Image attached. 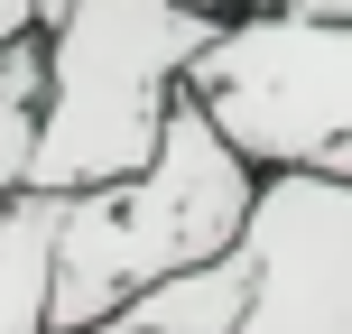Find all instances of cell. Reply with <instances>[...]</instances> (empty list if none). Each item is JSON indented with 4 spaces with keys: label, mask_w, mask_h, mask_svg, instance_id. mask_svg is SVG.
I'll return each mask as SVG.
<instances>
[{
    "label": "cell",
    "mask_w": 352,
    "mask_h": 334,
    "mask_svg": "<svg viewBox=\"0 0 352 334\" xmlns=\"http://www.w3.org/2000/svg\"><path fill=\"white\" fill-rule=\"evenodd\" d=\"M260 213V167L223 140L204 103L186 93L167 149L148 176L65 195V260H56V334H102L121 325L130 298H148L176 269L232 260Z\"/></svg>",
    "instance_id": "1"
},
{
    "label": "cell",
    "mask_w": 352,
    "mask_h": 334,
    "mask_svg": "<svg viewBox=\"0 0 352 334\" xmlns=\"http://www.w3.org/2000/svg\"><path fill=\"white\" fill-rule=\"evenodd\" d=\"M186 93L223 121V140L260 176L316 167L352 186V28L343 19H306V10L223 19Z\"/></svg>",
    "instance_id": "3"
},
{
    "label": "cell",
    "mask_w": 352,
    "mask_h": 334,
    "mask_svg": "<svg viewBox=\"0 0 352 334\" xmlns=\"http://www.w3.org/2000/svg\"><path fill=\"white\" fill-rule=\"evenodd\" d=\"M260 298L241 334H352V186L316 167L260 176V213L241 232Z\"/></svg>",
    "instance_id": "4"
},
{
    "label": "cell",
    "mask_w": 352,
    "mask_h": 334,
    "mask_svg": "<svg viewBox=\"0 0 352 334\" xmlns=\"http://www.w3.org/2000/svg\"><path fill=\"white\" fill-rule=\"evenodd\" d=\"M195 10H213V19H250V10H287V0H195Z\"/></svg>",
    "instance_id": "8"
},
{
    "label": "cell",
    "mask_w": 352,
    "mask_h": 334,
    "mask_svg": "<svg viewBox=\"0 0 352 334\" xmlns=\"http://www.w3.org/2000/svg\"><path fill=\"white\" fill-rule=\"evenodd\" d=\"M56 260H65V195H0V334H56Z\"/></svg>",
    "instance_id": "5"
},
{
    "label": "cell",
    "mask_w": 352,
    "mask_h": 334,
    "mask_svg": "<svg viewBox=\"0 0 352 334\" xmlns=\"http://www.w3.org/2000/svg\"><path fill=\"white\" fill-rule=\"evenodd\" d=\"M213 37L223 19L195 0H74L47 28V140L28 186L93 195L148 176Z\"/></svg>",
    "instance_id": "2"
},
{
    "label": "cell",
    "mask_w": 352,
    "mask_h": 334,
    "mask_svg": "<svg viewBox=\"0 0 352 334\" xmlns=\"http://www.w3.org/2000/svg\"><path fill=\"white\" fill-rule=\"evenodd\" d=\"M0 103H47V37H0Z\"/></svg>",
    "instance_id": "7"
},
{
    "label": "cell",
    "mask_w": 352,
    "mask_h": 334,
    "mask_svg": "<svg viewBox=\"0 0 352 334\" xmlns=\"http://www.w3.org/2000/svg\"><path fill=\"white\" fill-rule=\"evenodd\" d=\"M250 298H260V269H250V251H232V260H204V269L158 279L148 298L121 306V325H102V334H241Z\"/></svg>",
    "instance_id": "6"
}]
</instances>
